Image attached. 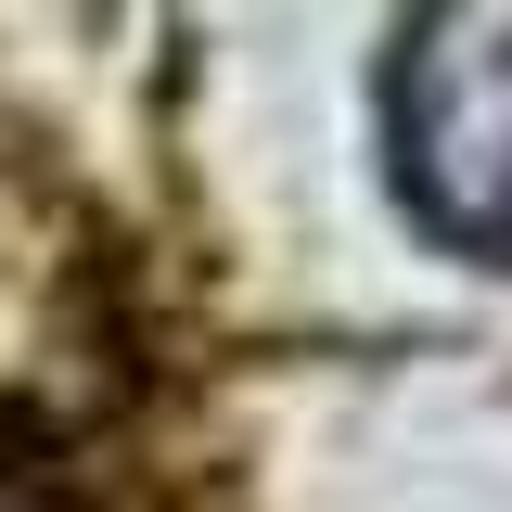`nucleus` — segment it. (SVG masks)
Instances as JSON below:
<instances>
[{
	"label": "nucleus",
	"mask_w": 512,
	"mask_h": 512,
	"mask_svg": "<svg viewBox=\"0 0 512 512\" xmlns=\"http://www.w3.org/2000/svg\"><path fill=\"white\" fill-rule=\"evenodd\" d=\"M397 192L461 256H512V0H436L384 77Z\"/></svg>",
	"instance_id": "1"
}]
</instances>
